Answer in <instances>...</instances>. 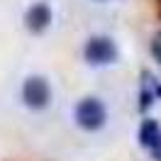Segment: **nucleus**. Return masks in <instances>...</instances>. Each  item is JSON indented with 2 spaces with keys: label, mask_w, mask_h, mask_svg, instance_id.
<instances>
[{
  "label": "nucleus",
  "mask_w": 161,
  "mask_h": 161,
  "mask_svg": "<svg viewBox=\"0 0 161 161\" xmlns=\"http://www.w3.org/2000/svg\"><path fill=\"white\" fill-rule=\"evenodd\" d=\"M149 151H151V156H154L156 161H161V134H159V137H156L154 142H151Z\"/></svg>",
  "instance_id": "obj_6"
},
{
  "label": "nucleus",
  "mask_w": 161,
  "mask_h": 161,
  "mask_svg": "<svg viewBox=\"0 0 161 161\" xmlns=\"http://www.w3.org/2000/svg\"><path fill=\"white\" fill-rule=\"evenodd\" d=\"M83 54H86V59L91 61V64L103 66V64H110V61L117 59V47L108 37H91V39L86 42Z\"/></svg>",
  "instance_id": "obj_3"
},
{
  "label": "nucleus",
  "mask_w": 161,
  "mask_h": 161,
  "mask_svg": "<svg viewBox=\"0 0 161 161\" xmlns=\"http://www.w3.org/2000/svg\"><path fill=\"white\" fill-rule=\"evenodd\" d=\"M151 54H154V59L161 64V34L154 39V44H151Z\"/></svg>",
  "instance_id": "obj_7"
},
{
  "label": "nucleus",
  "mask_w": 161,
  "mask_h": 161,
  "mask_svg": "<svg viewBox=\"0 0 161 161\" xmlns=\"http://www.w3.org/2000/svg\"><path fill=\"white\" fill-rule=\"evenodd\" d=\"M27 27L32 32H42L47 25L51 22V10L44 5V3H37V5H32L30 10H27Z\"/></svg>",
  "instance_id": "obj_4"
},
{
  "label": "nucleus",
  "mask_w": 161,
  "mask_h": 161,
  "mask_svg": "<svg viewBox=\"0 0 161 161\" xmlns=\"http://www.w3.org/2000/svg\"><path fill=\"white\" fill-rule=\"evenodd\" d=\"M22 98H25V105L32 108V110H42L49 105L51 91H49V83L42 78V76H30L22 86Z\"/></svg>",
  "instance_id": "obj_2"
},
{
  "label": "nucleus",
  "mask_w": 161,
  "mask_h": 161,
  "mask_svg": "<svg viewBox=\"0 0 161 161\" xmlns=\"http://www.w3.org/2000/svg\"><path fill=\"white\" fill-rule=\"evenodd\" d=\"M105 117H108L105 105H103L98 98H86V100H80L78 108H76V122H78L80 130H86V132L100 130L103 125H105Z\"/></svg>",
  "instance_id": "obj_1"
},
{
  "label": "nucleus",
  "mask_w": 161,
  "mask_h": 161,
  "mask_svg": "<svg viewBox=\"0 0 161 161\" xmlns=\"http://www.w3.org/2000/svg\"><path fill=\"white\" fill-rule=\"evenodd\" d=\"M156 93H159V95H161V86H159V88H156Z\"/></svg>",
  "instance_id": "obj_8"
},
{
  "label": "nucleus",
  "mask_w": 161,
  "mask_h": 161,
  "mask_svg": "<svg viewBox=\"0 0 161 161\" xmlns=\"http://www.w3.org/2000/svg\"><path fill=\"white\" fill-rule=\"evenodd\" d=\"M159 134H161L159 122H156V120H144V122H142V130H139V144L144 147V149H149L151 142L156 139Z\"/></svg>",
  "instance_id": "obj_5"
}]
</instances>
